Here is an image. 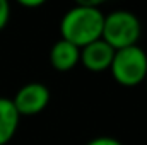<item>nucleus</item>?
<instances>
[{
    "instance_id": "obj_4",
    "label": "nucleus",
    "mask_w": 147,
    "mask_h": 145,
    "mask_svg": "<svg viewBox=\"0 0 147 145\" xmlns=\"http://www.w3.org/2000/svg\"><path fill=\"white\" fill-rule=\"evenodd\" d=\"M10 101L19 116H34L46 109L50 103V89L41 82H28Z\"/></svg>"
},
{
    "instance_id": "obj_5",
    "label": "nucleus",
    "mask_w": 147,
    "mask_h": 145,
    "mask_svg": "<svg viewBox=\"0 0 147 145\" xmlns=\"http://www.w3.org/2000/svg\"><path fill=\"white\" fill-rule=\"evenodd\" d=\"M115 56V50L103 39H98L94 43H89L87 46L80 48V60L79 63H82L89 72H105L110 70L111 62Z\"/></svg>"
},
{
    "instance_id": "obj_3",
    "label": "nucleus",
    "mask_w": 147,
    "mask_h": 145,
    "mask_svg": "<svg viewBox=\"0 0 147 145\" xmlns=\"http://www.w3.org/2000/svg\"><path fill=\"white\" fill-rule=\"evenodd\" d=\"M110 72L113 79L123 87H137L147 77V53L139 46L116 50Z\"/></svg>"
},
{
    "instance_id": "obj_6",
    "label": "nucleus",
    "mask_w": 147,
    "mask_h": 145,
    "mask_svg": "<svg viewBox=\"0 0 147 145\" xmlns=\"http://www.w3.org/2000/svg\"><path fill=\"white\" fill-rule=\"evenodd\" d=\"M80 60V48L65 39H58L50 50V63L57 72H70Z\"/></svg>"
},
{
    "instance_id": "obj_8",
    "label": "nucleus",
    "mask_w": 147,
    "mask_h": 145,
    "mask_svg": "<svg viewBox=\"0 0 147 145\" xmlns=\"http://www.w3.org/2000/svg\"><path fill=\"white\" fill-rule=\"evenodd\" d=\"M10 19V3L7 0H0V31L5 29Z\"/></svg>"
},
{
    "instance_id": "obj_1",
    "label": "nucleus",
    "mask_w": 147,
    "mask_h": 145,
    "mask_svg": "<svg viewBox=\"0 0 147 145\" xmlns=\"http://www.w3.org/2000/svg\"><path fill=\"white\" fill-rule=\"evenodd\" d=\"M103 22L105 14L101 12L99 0H79L60 21L62 39L72 43L77 48H84L89 43L101 39Z\"/></svg>"
},
{
    "instance_id": "obj_2",
    "label": "nucleus",
    "mask_w": 147,
    "mask_h": 145,
    "mask_svg": "<svg viewBox=\"0 0 147 145\" xmlns=\"http://www.w3.org/2000/svg\"><path fill=\"white\" fill-rule=\"evenodd\" d=\"M140 36H142V24L134 12L120 9L105 14L101 39L106 41L115 51L139 44Z\"/></svg>"
},
{
    "instance_id": "obj_11",
    "label": "nucleus",
    "mask_w": 147,
    "mask_h": 145,
    "mask_svg": "<svg viewBox=\"0 0 147 145\" xmlns=\"http://www.w3.org/2000/svg\"><path fill=\"white\" fill-rule=\"evenodd\" d=\"M144 82H146V87H147V77H146V80H144Z\"/></svg>"
},
{
    "instance_id": "obj_9",
    "label": "nucleus",
    "mask_w": 147,
    "mask_h": 145,
    "mask_svg": "<svg viewBox=\"0 0 147 145\" xmlns=\"http://www.w3.org/2000/svg\"><path fill=\"white\" fill-rule=\"evenodd\" d=\"M86 145H123V144L115 137H94Z\"/></svg>"
},
{
    "instance_id": "obj_10",
    "label": "nucleus",
    "mask_w": 147,
    "mask_h": 145,
    "mask_svg": "<svg viewBox=\"0 0 147 145\" xmlns=\"http://www.w3.org/2000/svg\"><path fill=\"white\" fill-rule=\"evenodd\" d=\"M19 3L22 7H28V9H36V7L45 5V0H21Z\"/></svg>"
},
{
    "instance_id": "obj_7",
    "label": "nucleus",
    "mask_w": 147,
    "mask_h": 145,
    "mask_svg": "<svg viewBox=\"0 0 147 145\" xmlns=\"http://www.w3.org/2000/svg\"><path fill=\"white\" fill-rule=\"evenodd\" d=\"M21 116L14 108L12 101L0 97V145H7L17 133Z\"/></svg>"
}]
</instances>
